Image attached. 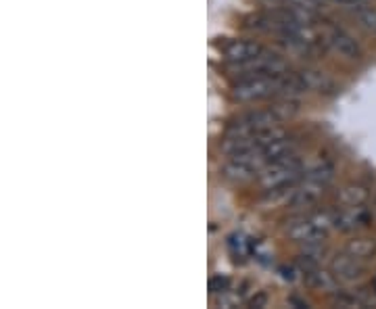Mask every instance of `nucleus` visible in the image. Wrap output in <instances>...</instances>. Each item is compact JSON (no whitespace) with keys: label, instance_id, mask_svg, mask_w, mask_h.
<instances>
[{"label":"nucleus","instance_id":"obj_1","mask_svg":"<svg viewBox=\"0 0 376 309\" xmlns=\"http://www.w3.org/2000/svg\"><path fill=\"white\" fill-rule=\"evenodd\" d=\"M303 174H305V165H303L301 157L297 153H293V155H286L282 159L268 163L259 172L257 182L261 184V188L272 192V190H280V188L295 184Z\"/></svg>","mask_w":376,"mask_h":309},{"label":"nucleus","instance_id":"obj_2","mask_svg":"<svg viewBox=\"0 0 376 309\" xmlns=\"http://www.w3.org/2000/svg\"><path fill=\"white\" fill-rule=\"evenodd\" d=\"M332 228H334L332 211H316L291 222L286 226V236L301 244H316V242H324Z\"/></svg>","mask_w":376,"mask_h":309},{"label":"nucleus","instance_id":"obj_3","mask_svg":"<svg viewBox=\"0 0 376 309\" xmlns=\"http://www.w3.org/2000/svg\"><path fill=\"white\" fill-rule=\"evenodd\" d=\"M316 32L320 38L322 49L334 53L336 57H341L343 61L355 63L363 57L361 47L355 42V38L351 34H347L343 28L330 24V22H316Z\"/></svg>","mask_w":376,"mask_h":309},{"label":"nucleus","instance_id":"obj_4","mask_svg":"<svg viewBox=\"0 0 376 309\" xmlns=\"http://www.w3.org/2000/svg\"><path fill=\"white\" fill-rule=\"evenodd\" d=\"M230 72L234 76L240 78H249V76H282L288 72V63L276 55V53H270V51H263L259 57L247 61V63H236V65H230Z\"/></svg>","mask_w":376,"mask_h":309},{"label":"nucleus","instance_id":"obj_5","mask_svg":"<svg viewBox=\"0 0 376 309\" xmlns=\"http://www.w3.org/2000/svg\"><path fill=\"white\" fill-rule=\"evenodd\" d=\"M280 117L272 111V109H257V111H249L245 115H240L238 119H234L228 126L226 136H245V134H255L261 132L265 128H274L280 126Z\"/></svg>","mask_w":376,"mask_h":309},{"label":"nucleus","instance_id":"obj_6","mask_svg":"<svg viewBox=\"0 0 376 309\" xmlns=\"http://www.w3.org/2000/svg\"><path fill=\"white\" fill-rule=\"evenodd\" d=\"M334 228L341 232H355L361 228H368L372 224V213L366 205H353V207H338L332 209Z\"/></svg>","mask_w":376,"mask_h":309},{"label":"nucleus","instance_id":"obj_7","mask_svg":"<svg viewBox=\"0 0 376 309\" xmlns=\"http://www.w3.org/2000/svg\"><path fill=\"white\" fill-rule=\"evenodd\" d=\"M263 51L265 49L253 40H230L224 47V57H226L228 65H236V63H247V61L259 57Z\"/></svg>","mask_w":376,"mask_h":309},{"label":"nucleus","instance_id":"obj_8","mask_svg":"<svg viewBox=\"0 0 376 309\" xmlns=\"http://www.w3.org/2000/svg\"><path fill=\"white\" fill-rule=\"evenodd\" d=\"M330 272L336 276V280L355 282L366 274V265L361 263V259H355V257H351V255H347L343 251L341 255H336L330 261Z\"/></svg>","mask_w":376,"mask_h":309},{"label":"nucleus","instance_id":"obj_9","mask_svg":"<svg viewBox=\"0 0 376 309\" xmlns=\"http://www.w3.org/2000/svg\"><path fill=\"white\" fill-rule=\"evenodd\" d=\"M299 80L303 82L307 92H320V94H332L336 90V84L330 80L328 74L316 69V67H303L297 72Z\"/></svg>","mask_w":376,"mask_h":309},{"label":"nucleus","instance_id":"obj_10","mask_svg":"<svg viewBox=\"0 0 376 309\" xmlns=\"http://www.w3.org/2000/svg\"><path fill=\"white\" fill-rule=\"evenodd\" d=\"M370 192L363 184H347L336 192V201L343 207H353V205H366Z\"/></svg>","mask_w":376,"mask_h":309},{"label":"nucleus","instance_id":"obj_11","mask_svg":"<svg viewBox=\"0 0 376 309\" xmlns=\"http://www.w3.org/2000/svg\"><path fill=\"white\" fill-rule=\"evenodd\" d=\"M353 19L357 22V26L361 30H366L368 34L376 36V7L368 5V3H361V5H353L349 7Z\"/></svg>","mask_w":376,"mask_h":309},{"label":"nucleus","instance_id":"obj_12","mask_svg":"<svg viewBox=\"0 0 376 309\" xmlns=\"http://www.w3.org/2000/svg\"><path fill=\"white\" fill-rule=\"evenodd\" d=\"M343 251H345L347 255L355 257V259L366 261V259H370V257L376 255V240H374V238H353V240H349V242L345 244Z\"/></svg>","mask_w":376,"mask_h":309},{"label":"nucleus","instance_id":"obj_13","mask_svg":"<svg viewBox=\"0 0 376 309\" xmlns=\"http://www.w3.org/2000/svg\"><path fill=\"white\" fill-rule=\"evenodd\" d=\"M270 109L280 117V122H284V119L295 117L301 107H299V101H295V99H291V97H282V99H278L276 103H272Z\"/></svg>","mask_w":376,"mask_h":309},{"label":"nucleus","instance_id":"obj_14","mask_svg":"<svg viewBox=\"0 0 376 309\" xmlns=\"http://www.w3.org/2000/svg\"><path fill=\"white\" fill-rule=\"evenodd\" d=\"M282 7H293V9H301V11L318 15V11L322 7V0H284Z\"/></svg>","mask_w":376,"mask_h":309},{"label":"nucleus","instance_id":"obj_15","mask_svg":"<svg viewBox=\"0 0 376 309\" xmlns=\"http://www.w3.org/2000/svg\"><path fill=\"white\" fill-rule=\"evenodd\" d=\"M228 286H230V282H228V278H222V276H213L211 280H209V290L215 294V292H226L228 290Z\"/></svg>","mask_w":376,"mask_h":309},{"label":"nucleus","instance_id":"obj_16","mask_svg":"<svg viewBox=\"0 0 376 309\" xmlns=\"http://www.w3.org/2000/svg\"><path fill=\"white\" fill-rule=\"evenodd\" d=\"M361 3H368V0H341V5H345L347 9L353 7V5H361Z\"/></svg>","mask_w":376,"mask_h":309},{"label":"nucleus","instance_id":"obj_17","mask_svg":"<svg viewBox=\"0 0 376 309\" xmlns=\"http://www.w3.org/2000/svg\"><path fill=\"white\" fill-rule=\"evenodd\" d=\"M270 3H276V5H282V3H284V0H270Z\"/></svg>","mask_w":376,"mask_h":309},{"label":"nucleus","instance_id":"obj_18","mask_svg":"<svg viewBox=\"0 0 376 309\" xmlns=\"http://www.w3.org/2000/svg\"><path fill=\"white\" fill-rule=\"evenodd\" d=\"M328 3H341V0H328Z\"/></svg>","mask_w":376,"mask_h":309},{"label":"nucleus","instance_id":"obj_19","mask_svg":"<svg viewBox=\"0 0 376 309\" xmlns=\"http://www.w3.org/2000/svg\"><path fill=\"white\" fill-rule=\"evenodd\" d=\"M374 290H376V278H374Z\"/></svg>","mask_w":376,"mask_h":309}]
</instances>
